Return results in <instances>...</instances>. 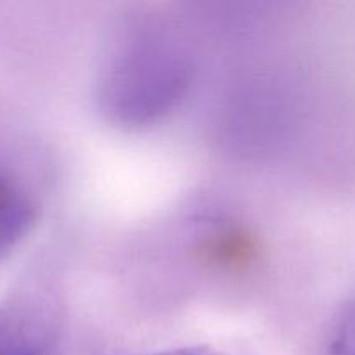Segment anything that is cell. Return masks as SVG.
Wrapping results in <instances>:
<instances>
[{"label": "cell", "instance_id": "cell-1", "mask_svg": "<svg viewBox=\"0 0 355 355\" xmlns=\"http://www.w3.org/2000/svg\"><path fill=\"white\" fill-rule=\"evenodd\" d=\"M193 64L168 37L142 33L118 49L104 71L99 104L121 127H146L173 110L186 96Z\"/></svg>", "mask_w": 355, "mask_h": 355}, {"label": "cell", "instance_id": "cell-2", "mask_svg": "<svg viewBox=\"0 0 355 355\" xmlns=\"http://www.w3.org/2000/svg\"><path fill=\"white\" fill-rule=\"evenodd\" d=\"M0 355H62L54 314L30 305L0 311Z\"/></svg>", "mask_w": 355, "mask_h": 355}, {"label": "cell", "instance_id": "cell-3", "mask_svg": "<svg viewBox=\"0 0 355 355\" xmlns=\"http://www.w3.org/2000/svg\"><path fill=\"white\" fill-rule=\"evenodd\" d=\"M38 217V203L28 184L0 162V260L28 236Z\"/></svg>", "mask_w": 355, "mask_h": 355}, {"label": "cell", "instance_id": "cell-4", "mask_svg": "<svg viewBox=\"0 0 355 355\" xmlns=\"http://www.w3.org/2000/svg\"><path fill=\"white\" fill-rule=\"evenodd\" d=\"M328 355H355V302H350L340 314Z\"/></svg>", "mask_w": 355, "mask_h": 355}, {"label": "cell", "instance_id": "cell-5", "mask_svg": "<svg viewBox=\"0 0 355 355\" xmlns=\"http://www.w3.org/2000/svg\"><path fill=\"white\" fill-rule=\"evenodd\" d=\"M148 355H220L215 350L208 349V347H184V349H172L165 350V352H156Z\"/></svg>", "mask_w": 355, "mask_h": 355}]
</instances>
